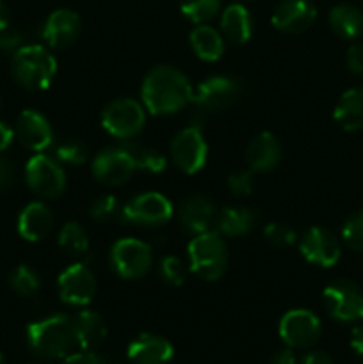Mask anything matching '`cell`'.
<instances>
[{"instance_id": "obj_1", "label": "cell", "mask_w": 363, "mask_h": 364, "mask_svg": "<svg viewBox=\"0 0 363 364\" xmlns=\"http://www.w3.org/2000/svg\"><path fill=\"white\" fill-rule=\"evenodd\" d=\"M194 89L187 75L171 64H159L144 75L141 103L153 116H171L192 103Z\"/></svg>"}, {"instance_id": "obj_2", "label": "cell", "mask_w": 363, "mask_h": 364, "mask_svg": "<svg viewBox=\"0 0 363 364\" xmlns=\"http://www.w3.org/2000/svg\"><path fill=\"white\" fill-rule=\"evenodd\" d=\"M28 348L38 358L56 361L73 354L77 347L73 318L66 315H53L38 320L27 327Z\"/></svg>"}, {"instance_id": "obj_3", "label": "cell", "mask_w": 363, "mask_h": 364, "mask_svg": "<svg viewBox=\"0 0 363 364\" xmlns=\"http://www.w3.org/2000/svg\"><path fill=\"white\" fill-rule=\"evenodd\" d=\"M11 73L14 80L27 91H43L50 87L56 78L57 60L45 46H21L13 53Z\"/></svg>"}, {"instance_id": "obj_4", "label": "cell", "mask_w": 363, "mask_h": 364, "mask_svg": "<svg viewBox=\"0 0 363 364\" xmlns=\"http://www.w3.org/2000/svg\"><path fill=\"white\" fill-rule=\"evenodd\" d=\"M189 270L203 281L221 279L228 269V247L223 235L209 230L192 237L187 245Z\"/></svg>"}, {"instance_id": "obj_5", "label": "cell", "mask_w": 363, "mask_h": 364, "mask_svg": "<svg viewBox=\"0 0 363 364\" xmlns=\"http://www.w3.org/2000/svg\"><path fill=\"white\" fill-rule=\"evenodd\" d=\"M242 96V82L228 75H214L203 80L196 87L192 103L194 107V121L192 124L203 127L210 114L230 109Z\"/></svg>"}, {"instance_id": "obj_6", "label": "cell", "mask_w": 363, "mask_h": 364, "mask_svg": "<svg viewBox=\"0 0 363 364\" xmlns=\"http://www.w3.org/2000/svg\"><path fill=\"white\" fill-rule=\"evenodd\" d=\"M103 130L120 141H132L142 132L146 124V109L134 98H117L107 103L102 110Z\"/></svg>"}, {"instance_id": "obj_7", "label": "cell", "mask_w": 363, "mask_h": 364, "mask_svg": "<svg viewBox=\"0 0 363 364\" xmlns=\"http://www.w3.org/2000/svg\"><path fill=\"white\" fill-rule=\"evenodd\" d=\"M110 267L125 281L141 279L152 270V245L139 238H120L112 244L109 252Z\"/></svg>"}, {"instance_id": "obj_8", "label": "cell", "mask_w": 363, "mask_h": 364, "mask_svg": "<svg viewBox=\"0 0 363 364\" xmlns=\"http://www.w3.org/2000/svg\"><path fill=\"white\" fill-rule=\"evenodd\" d=\"M174 208L169 199L160 192H142L125 203L121 219L141 228H160L173 217Z\"/></svg>"}, {"instance_id": "obj_9", "label": "cell", "mask_w": 363, "mask_h": 364, "mask_svg": "<svg viewBox=\"0 0 363 364\" xmlns=\"http://www.w3.org/2000/svg\"><path fill=\"white\" fill-rule=\"evenodd\" d=\"M169 156L182 173H199L205 167L206 156H209V146H206L201 127L191 124L178 132L169 144Z\"/></svg>"}, {"instance_id": "obj_10", "label": "cell", "mask_w": 363, "mask_h": 364, "mask_svg": "<svg viewBox=\"0 0 363 364\" xmlns=\"http://www.w3.org/2000/svg\"><path fill=\"white\" fill-rule=\"evenodd\" d=\"M324 308L327 315L338 322H362L363 291L349 279H337L324 288Z\"/></svg>"}, {"instance_id": "obj_11", "label": "cell", "mask_w": 363, "mask_h": 364, "mask_svg": "<svg viewBox=\"0 0 363 364\" xmlns=\"http://www.w3.org/2000/svg\"><path fill=\"white\" fill-rule=\"evenodd\" d=\"M25 181L39 198L56 199L66 188V173L52 156L38 153L25 166Z\"/></svg>"}, {"instance_id": "obj_12", "label": "cell", "mask_w": 363, "mask_h": 364, "mask_svg": "<svg viewBox=\"0 0 363 364\" xmlns=\"http://www.w3.org/2000/svg\"><path fill=\"white\" fill-rule=\"evenodd\" d=\"M278 333L288 348L302 350L312 348L319 341L322 326L319 316L310 309H290L281 316Z\"/></svg>"}, {"instance_id": "obj_13", "label": "cell", "mask_w": 363, "mask_h": 364, "mask_svg": "<svg viewBox=\"0 0 363 364\" xmlns=\"http://www.w3.org/2000/svg\"><path fill=\"white\" fill-rule=\"evenodd\" d=\"M96 276L85 263L77 262L68 265L57 279V291L64 304L84 308L96 295Z\"/></svg>"}, {"instance_id": "obj_14", "label": "cell", "mask_w": 363, "mask_h": 364, "mask_svg": "<svg viewBox=\"0 0 363 364\" xmlns=\"http://www.w3.org/2000/svg\"><path fill=\"white\" fill-rule=\"evenodd\" d=\"M299 251L312 265L330 269L340 259L342 245L333 231L322 226H313L299 238Z\"/></svg>"}, {"instance_id": "obj_15", "label": "cell", "mask_w": 363, "mask_h": 364, "mask_svg": "<svg viewBox=\"0 0 363 364\" xmlns=\"http://www.w3.org/2000/svg\"><path fill=\"white\" fill-rule=\"evenodd\" d=\"M91 171L93 176L100 183L107 185V187H120V185L127 183L137 169H135L134 160L125 151L123 146H117V148L102 149L93 159Z\"/></svg>"}, {"instance_id": "obj_16", "label": "cell", "mask_w": 363, "mask_h": 364, "mask_svg": "<svg viewBox=\"0 0 363 364\" xmlns=\"http://www.w3.org/2000/svg\"><path fill=\"white\" fill-rule=\"evenodd\" d=\"M317 20V7L312 0H281L273 11L274 28L285 34H301Z\"/></svg>"}, {"instance_id": "obj_17", "label": "cell", "mask_w": 363, "mask_h": 364, "mask_svg": "<svg viewBox=\"0 0 363 364\" xmlns=\"http://www.w3.org/2000/svg\"><path fill=\"white\" fill-rule=\"evenodd\" d=\"M178 223L189 235L205 233L216 223L217 208L210 198L203 194H192L185 198L178 206Z\"/></svg>"}, {"instance_id": "obj_18", "label": "cell", "mask_w": 363, "mask_h": 364, "mask_svg": "<svg viewBox=\"0 0 363 364\" xmlns=\"http://www.w3.org/2000/svg\"><path fill=\"white\" fill-rule=\"evenodd\" d=\"M14 135L27 149L43 153L53 144V130L50 121L38 110L27 109L18 116Z\"/></svg>"}, {"instance_id": "obj_19", "label": "cell", "mask_w": 363, "mask_h": 364, "mask_svg": "<svg viewBox=\"0 0 363 364\" xmlns=\"http://www.w3.org/2000/svg\"><path fill=\"white\" fill-rule=\"evenodd\" d=\"M82 31L80 18L71 9H57L46 18L41 36L50 48H68L78 39Z\"/></svg>"}, {"instance_id": "obj_20", "label": "cell", "mask_w": 363, "mask_h": 364, "mask_svg": "<svg viewBox=\"0 0 363 364\" xmlns=\"http://www.w3.org/2000/svg\"><path fill=\"white\" fill-rule=\"evenodd\" d=\"M281 156L283 149L280 141L270 132H260L246 148V162L253 173H270L281 162Z\"/></svg>"}, {"instance_id": "obj_21", "label": "cell", "mask_w": 363, "mask_h": 364, "mask_svg": "<svg viewBox=\"0 0 363 364\" xmlns=\"http://www.w3.org/2000/svg\"><path fill=\"white\" fill-rule=\"evenodd\" d=\"M173 354L171 341L152 333L139 334L127 348V358L132 364H169Z\"/></svg>"}, {"instance_id": "obj_22", "label": "cell", "mask_w": 363, "mask_h": 364, "mask_svg": "<svg viewBox=\"0 0 363 364\" xmlns=\"http://www.w3.org/2000/svg\"><path fill=\"white\" fill-rule=\"evenodd\" d=\"M53 213L43 201L28 203L18 217V233L27 242H39L50 235Z\"/></svg>"}, {"instance_id": "obj_23", "label": "cell", "mask_w": 363, "mask_h": 364, "mask_svg": "<svg viewBox=\"0 0 363 364\" xmlns=\"http://www.w3.org/2000/svg\"><path fill=\"white\" fill-rule=\"evenodd\" d=\"M258 223V213L248 206H226L219 210L216 217V231L223 237L238 238L246 237Z\"/></svg>"}, {"instance_id": "obj_24", "label": "cell", "mask_w": 363, "mask_h": 364, "mask_svg": "<svg viewBox=\"0 0 363 364\" xmlns=\"http://www.w3.org/2000/svg\"><path fill=\"white\" fill-rule=\"evenodd\" d=\"M75 338L78 350L95 352L107 338V326L102 315L91 309H82L73 316Z\"/></svg>"}, {"instance_id": "obj_25", "label": "cell", "mask_w": 363, "mask_h": 364, "mask_svg": "<svg viewBox=\"0 0 363 364\" xmlns=\"http://www.w3.org/2000/svg\"><path fill=\"white\" fill-rule=\"evenodd\" d=\"M221 31L235 45H244L253 36V18L242 4H230L221 14Z\"/></svg>"}, {"instance_id": "obj_26", "label": "cell", "mask_w": 363, "mask_h": 364, "mask_svg": "<svg viewBox=\"0 0 363 364\" xmlns=\"http://www.w3.org/2000/svg\"><path fill=\"white\" fill-rule=\"evenodd\" d=\"M189 43H191V48L196 53V57L205 60V63H216L223 57L224 50H226L223 34L206 23L196 25L192 28Z\"/></svg>"}, {"instance_id": "obj_27", "label": "cell", "mask_w": 363, "mask_h": 364, "mask_svg": "<svg viewBox=\"0 0 363 364\" xmlns=\"http://www.w3.org/2000/svg\"><path fill=\"white\" fill-rule=\"evenodd\" d=\"M330 27L338 38L354 41L363 36V11L352 4H338L330 11Z\"/></svg>"}, {"instance_id": "obj_28", "label": "cell", "mask_w": 363, "mask_h": 364, "mask_svg": "<svg viewBox=\"0 0 363 364\" xmlns=\"http://www.w3.org/2000/svg\"><path fill=\"white\" fill-rule=\"evenodd\" d=\"M338 127L347 132L363 130V87H352L338 100L333 112Z\"/></svg>"}, {"instance_id": "obj_29", "label": "cell", "mask_w": 363, "mask_h": 364, "mask_svg": "<svg viewBox=\"0 0 363 364\" xmlns=\"http://www.w3.org/2000/svg\"><path fill=\"white\" fill-rule=\"evenodd\" d=\"M57 244L68 256L82 258L89 251L88 231L77 220H70V223L60 228L59 235H57Z\"/></svg>"}, {"instance_id": "obj_30", "label": "cell", "mask_w": 363, "mask_h": 364, "mask_svg": "<svg viewBox=\"0 0 363 364\" xmlns=\"http://www.w3.org/2000/svg\"><path fill=\"white\" fill-rule=\"evenodd\" d=\"M123 148L134 160L135 169L144 171V173L149 174H159L166 169V156L160 151H157V149L132 141H125Z\"/></svg>"}, {"instance_id": "obj_31", "label": "cell", "mask_w": 363, "mask_h": 364, "mask_svg": "<svg viewBox=\"0 0 363 364\" xmlns=\"http://www.w3.org/2000/svg\"><path fill=\"white\" fill-rule=\"evenodd\" d=\"M9 288L20 297H32L41 288V276L28 265H18L9 274Z\"/></svg>"}, {"instance_id": "obj_32", "label": "cell", "mask_w": 363, "mask_h": 364, "mask_svg": "<svg viewBox=\"0 0 363 364\" xmlns=\"http://www.w3.org/2000/svg\"><path fill=\"white\" fill-rule=\"evenodd\" d=\"M223 0H182L180 11L194 25L209 23L221 11Z\"/></svg>"}, {"instance_id": "obj_33", "label": "cell", "mask_w": 363, "mask_h": 364, "mask_svg": "<svg viewBox=\"0 0 363 364\" xmlns=\"http://www.w3.org/2000/svg\"><path fill=\"white\" fill-rule=\"evenodd\" d=\"M121 210H123V206L120 205L116 196L103 194L91 203V206H89V217L93 220H96V223L107 224L116 220L117 217L121 219Z\"/></svg>"}, {"instance_id": "obj_34", "label": "cell", "mask_w": 363, "mask_h": 364, "mask_svg": "<svg viewBox=\"0 0 363 364\" xmlns=\"http://www.w3.org/2000/svg\"><path fill=\"white\" fill-rule=\"evenodd\" d=\"M159 277L167 287L178 288L185 283L187 277V267L178 256H166L159 265Z\"/></svg>"}, {"instance_id": "obj_35", "label": "cell", "mask_w": 363, "mask_h": 364, "mask_svg": "<svg viewBox=\"0 0 363 364\" xmlns=\"http://www.w3.org/2000/svg\"><path fill=\"white\" fill-rule=\"evenodd\" d=\"M88 146L78 139H66L56 148L57 162L68 164V166H82L88 160Z\"/></svg>"}, {"instance_id": "obj_36", "label": "cell", "mask_w": 363, "mask_h": 364, "mask_svg": "<svg viewBox=\"0 0 363 364\" xmlns=\"http://www.w3.org/2000/svg\"><path fill=\"white\" fill-rule=\"evenodd\" d=\"M342 240L352 251L363 252V210H358L345 219L342 226Z\"/></svg>"}, {"instance_id": "obj_37", "label": "cell", "mask_w": 363, "mask_h": 364, "mask_svg": "<svg viewBox=\"0 0 363 364\" xmlns=\"http://www.w3.org/2000/svg\"><path fill=\"white\" fill-rule=\"evenodd\" d=\"M263 238H265L267 244H270L273 247H290L298 242V233H295L294 228H290L288 224L283 223H270L263 228Z\"/></svg>"}, {"instance_id": "obj_38", "label": "cell", "mask_w": 363, "mask_h": 364, "mask_svg": "<svg viewBox=\"0 0 363 364\" xmlns=\"http://www.w3.org/2000/svg\"><path fill=\"white\" fill-rule=\"evenodd\" d=\"M253 171H233L228 176V191L237 198H246L253 192L255 188V178H253Z\"/></svg>"}, {"instance_id": "obj_39", "label": "cell", "mask_w": 363, "mask_h": 364, "mask_svg": "<svg viewBox=\"0 0 363 364\" xmlns=\"http://www.w3.org/2000/svg\"><path fill=\"white\" fill-rule=\"evenodd\" d=\"M345 63L351 73L363 75V43H352L345 53Z\"/></svg>"}, {"instance_id": "obj_40", "label": "cell", "mask_w": 363, "mask_h": 364, "mask_svg": "<svg viewBox=\"0 0 363 364\" xmlns=\"http://www.w3.org/2000/svg\"><path fill=\"white\" fill-rule=\"evenodd\" d=\"M21 43H23V36L21 32L14 31V28H6V31L0 32V50L4 52H16L18 48H21Z\"/></svg>"}, {"instance_id": "obj_41", "label": "cell", "mask_w": 363, "mask_h": 364, "mask_svg": "<svg viewBox=\"0 0 363 364\" xmlns=\"http://www.w3.org/2000/svg\"><path fill=\"white\" fill-rule=\"evenodd\" d=\"M60 364H107L103 361V358H100L96 352H88V350H80V352H73L68 358L63 359Z\"/></svg>"}, {"instance_id": "obj_42", "label": "cell", "mask_w": 363, "mask_h": 364, "mask_svg": "<svg viewBox=\"0 0 363 364\" xmlns=\"http://www.w3.org/2000/svg\"><path fill=\"white\" fill-rule=\"evenodd\" d=\"M14 180V167L11 164V160H7L6 156L0 155V192L9 188L13 185Z\"/></svg>"}, {"instance_id": "obj_43", "label": "cell", "mask_w": 363, "mask_h": 364, "mask_svg": "<svg viewBox=\"0 0 363 364\" xmlns=\"http://www.w3.org/2000/svg\"><path fill=\"white\" fill-rule=\"evenodd\" d=\"M299 364H335V363H333V359L326 354V352L312 350L301 359V363Z\"/></svg>"}, {"instance_id": "obj_44", "label": "cell", "mask_w": 363, "mask_h": 364, "mask_svg": "<svg viewBox=\"0 0 363 364\" xmlns=\"http://www.w3.org/2000/svg\"><path fill=\"white\" fill-rule=\"evenodd\" d=\"M351 347L359 358H363V320L351 331Z\"/></svg>"}, {"instance_id": "obj_45", "label": "cell", "mask_w": 363, "mask_h": 364, "mask_svg": "<svg viewBox=\"0 0 363 364\" xmlns=\"http://www.w3.org/2000/svg\"><path fill=\"white\" fill-rule=\"evenodd\" d=\"M269 364H298V361H295L292 348H280V350L274 352Z\"/></svg>"}, {"instance_id": "obj_46", "label": "cell", "mask_w": 363, "mask_h": 364, "mask_svg": "<svg viewBox=\"0 0 363 364\" xmlns=\"http://www.w3.org/2000/svg\"><path fill=\"white\" fill-rule=\"evenodd\" d=\"M14 139V130L11 127H7L4 121H0V153L6 151L11 146Z\"/></svg>"}, {"instance_id": "obj_47", "label": "cell", "mask_w": 363, "mask_h": 364, "mask_svg": "<svg viewBox=\"0 0 363 364\" xmlns=\"http://www.w3.org/2000/svg\"><path fill=\"white\" fill-rule=\"evenodd\" d=\"M11 27V14L9 9H7L6 4L0 0V32L6 31V28Z\"/></svg>"}, {"instance_id": "obj_48", "label": "cell", "mask_w": 363, "mask_h": 364, "mask_svg": "<svg viewBox=\"0 0 363 364\" xmlns=\"http://www.w3.org/2000/svg\"><path fill=\"white\" fill-rule=\"evenodd\" d=\"M0 364H4V355H2V352H0Z\"/></svg>"}, {"instance_id": "obj_49", "label": "cell", "mask_w": 363, "mask_h": 364, "mask_svg": "<svg viewBox=\"0 0 363 364\" xmlns=\"http://www.w3.org/2000/svg\"><path fill=\"white\" fill-rule=\"evenodd\" d=\"M356 364H363V358H362V359H359V361H358V363H356Z\"/></svg>"}, {"instance_id": "obj_50", "label": "cell", "mask_w": 363, "mask_h": 364, "mask_svg": "<svg viewBox=\"0 0 363 364\" xmlns=\"http://www.w3.org/2000/svg\"><path fill=\"white\" fill-rule=\"evenodd\" d=\"M0 110H2V98H0Z\"/></svg>"}]
</instances>
